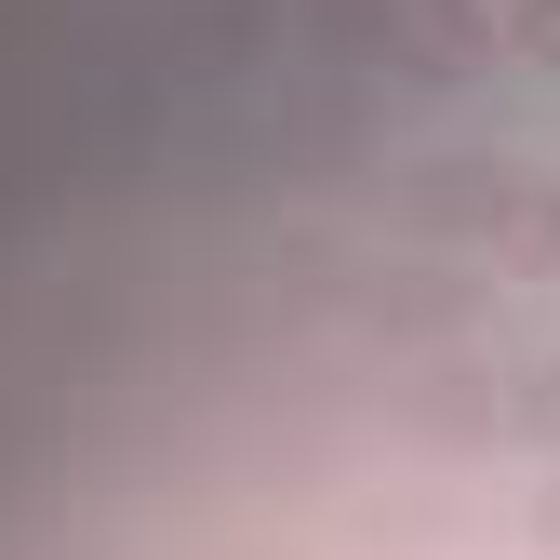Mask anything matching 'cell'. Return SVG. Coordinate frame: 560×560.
<instances>
[{"instance_id":"cell-1","label":"cell","mask_w":560,"mask_h":560,"mask_svg":"<svg viewBox=\"0 0 560 560\" xmlns=\"http://www.w3.org/2000/svg\"><path fill=\"white\" fill-rule=\"evenodd\" d=\"M400 54H413V81H467V67H494V27H480L467 0H413Z\"/></svg>"},{"instance_id":"cell-2","label":"cell","mask_w":560,"mask_h":560,"mask_svg":"<svg viewBox=\"0 0 560 560\" xmlns=\"http://www.w3.org/2000/svg\"><path fill=\"white\" fill-rule=\"evenodd\" d=\"M521 187L494 161H428V187H413V228H508Z\"/></svg>"},{"instance_id":"cell-3","label":"cell","mask_w":560,"mask_h":560,"mask_svg":"<svg viewBox=\"0 0 560 560\" xmlns=\"http://www.w3.org/2000/svg\"><path fill=\"white\" fill-rule=\"evenodd\" d=\"M508 254H521V267H560V187H534V200H521V228H508Z\"/></svg>"},{"instance_id":"cell-4","label":"cell","mask_w":560,"mask_h":560,"mask_svg":"<svg viewBox=\"0 0 560 560\" xmlns=\"http://www.w3.org/2000/svg\"><path fill=\"white\" fill-rule=\"evenodd\" d=\"M508 54L521 67H560V0H521V14H508Z\"/></svg>"},{"instance_id":"cell-5","label":"cell","mask_w":560,"mask_h":560,"mask_svg":"<svg viewBox=\"0 0 560 560\" xmlns=\"http://www.w3.org/2000/svg\"><path fill=\"white\" fill-rule=\"evenodd\" d=\"M521 428H547V441H560V361H547V374L521 387Z\"/></svg>"}]
</instances>
